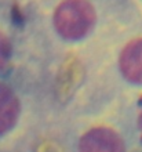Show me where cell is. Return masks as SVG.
I'll use <instances>...</instances> for the list:
<instances>
[{
	"mask_svg": "<svg viewBox=\"0 0 142 152\" xmlns=\"http://www.w3.org/2000/svg\"><path fill=\"white\" fill-rule=\"evenodd\" d=\"M97 14L88 0H63L54 12V26L66 40L83 39L94 28Z\"/></svg>",
	"mask_w": 142,
	"mask_h": 152,
	"instance_id": "1",
	"label": "cell"
},
{
	"mask_svg": "<svg viewBox=\"0 0 142 152\" xmlns=\"http://www.w3.org/2000/svg\"><path fill=\"white\" fill-rule=\"evenodd\" d=\"M79 152H126L124 141L109 127H94L79 141Z\"/></svg>",
	"mask_w": 142,
	"mask_h": 152,
	"instance_id": "2",
	"label": "cell"
},
{
	"mask_svg": "<svg viewBox=\"0 0 142 152\" xmlns=\"http://www.w3.org/2000/svg\"><path fill=\"white\" fill-rule=\"evenodd\" d=\"M119 66L126 80L134 84H142V37L134 39L123 48Z\"/></svg>",
	"mask_w": 142,
	"mask_h": 152,
	"instance_id": "3",
	"label": "cell"
},
{
	"mask_svg": "<svg viewBox=\"0 0 142 152\" xmlns=\"http://www.w3.org/2000/svg\"><path fill=\"white\" fill-rule=\"evenodd\" d=\"M20 100L7 84L0 83V136L15 126L20 118Z\"/></svg>",
	"mask_w": 142,
	"mask_h": 152,
	"instance_id": "4",
	"label": "cell"
},
{
	"mask_svg": "<svg viewBox=\"0 0 142 152\" xmlns=\"http://www.w3.org/2000/svg\"><path fill=\"white\" fill-rule=\"evenodd\" d=\"M11 57V43L4 33L0 32V71L6 68Z\"/></svg>",
	"mask_w": 142,
	"mask_h": 152,
	"instance_id": "5",
	"label": "cell"
},
{
	"mask_svg": "<svg viewBox=\"0 0 142 152\" xmlns=\"http://www.w3.org/2000/svg\"><path fill=\"white\" fill-rule=\"evenodd\" d=\"M139 107H141V112H139V118H138V124H139V130H141V138H142V98L138 101Z\"/></svg>",
	"mask_w": 142,
	"mask_h": 152,
	"instance_id": "6",
	"label": "cell"
}]
</instances>
